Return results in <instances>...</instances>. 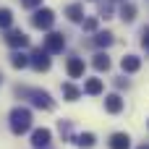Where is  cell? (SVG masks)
<instances>
[{
	"label": "cell",
	"mask_w": 149,
	"mask_h": 149,
	"mask_svg": "<svg viewBox=\"0 0 149 149\" xmlns=\"http://www.w3.org/2000/svg\"><path fill=\"white\" fill-rule=\"evenodd\" d=\"M10 65H13V68H26V65H29V55L13 52V55H10Z\"/></svg>",
	"instance_id": "ac0fdd59"
},
{
	"label": "cell",
	"mask_w": 149,
	"mask_h": 149,
	"mask_svg": "<svg viewBox=\"0 0 149 149\" xmlns=\"http://www.w3.org/2000/svg\"><path fill=\"white\" fill-rule=\"evenodd\" d=\"M5 42H8L10 47H26V45H29V37H26L21 29H10V31L5 34Z\"/></svg>",
	"instance_id": "52a82bcc"
},
{
	"label": "cell",
	"mask_w": 149,
	"mask_h": 149,
	"mask_svg": "<svg viewBox=\"0 0 149 149\" xmlns=\"http://www.w3.org/2000/svg\"><path fill=\"white\" fill-rule=\"evenodd\" d=\"M50 139H52L50 128H37V131L31 134V147L34 149H47L50 147Z\"/></svg>",
	"instance_id": "8992f818"
},
{
	"label": "cell",
	"mask_w": 149,
	"mask_h": 149,
	"mask_svg": "<svg viewBox=\"0 0 149 149\" xmlns=\"http://www.w3.org/2000/svg\"><path fill=\"white\" fill-rule=\"evenodd\" d=\"M63 47H65V37H63L60 31H50V34L45 37V50H47L50 55L63 52Z\"/></svg>",
	"instance_id": "5b68a950"
},
{
	"label": "cell",
	"mask_w": 149,
	"mask_h": 149,
	"mask_svg": "<svg viewBox=\"0 0 149 149\" xmlns=\"http://www.w3.org/2000/svg\"><path fill=\"white\" fill-rule=\"evenodd\" d=\"M39 3H42V0H21V5H24V8H37Z\"/></svg>",
	"instance_id": "603a6c76"
},
{
	"label": "cell",
	"mask_w": 149,
	"mask_h": 149,
	"mask_svg": "<svg viewBox=\"0 0 149 149\" xmlns=\"http://www.w3.org/2000/svg\"><path fill=\"white\" fill-rule=\"evenodd\" d=\"M65 71H68L71 79H81V76H84V60H81V58H68Z\"/></svg>",
	"instance_id": "ba28073f"
},
{
	"label": "cell",
	"mask_w": 149,
	"mask_h": 149,
	"mask_svg": "<svg viewBox=\"0 0 149 149\" xmlns=\"http://www.w3.org/2000/svg\"><path fill=\"white\" fill-rule=\"evenodd\" d=\"M60 136H63V141H73V123L71 120H60Z\"/></svg>",
	"instance_id": "e0dca14e"
},
{
	"label": "cell",
	"mask_w": 149,
	"mask_h": 149,
	"mask_svg": "<svg viewBox=\"0 0 149 149\" xmlns=\"http://www.w3.org/2000/svg\"><path fill=\"white\" fill-rule=\"evenodd\" d=\"M128 147H131V136L128 134H120L118 131V134L110 136V149H128Z\"/></svg>",
	"instance_id": "30bf717a"
},
{
	"label": "cell",
	"mask_w": 149,
	"mask_h": 149,
	"mask_svg": "<svg viewBox=\"0 0 149 149\" xmlns=\"http://www.w3.org/2000/svg\"><path fill=\"white\" fill-rule=\"evenodd\" d=\"M105 110L113 113V115H118V113L123 110V100H120V94H107V97H105Z\"/></svg>",
	"instance_id": "9c48e42d"
},
{
	"label": "cell",
	"mask_w": 149,
	"mask_h": 149,
	"mask_svg": "<svg viewBox=\"0 0 149 149\" xmlns=\"http://www.w3.org/2000/svg\"><path fill=\"white\" fill-rule=\"evenodd\" d=\"M84 92H86V94H100V92H102V81H100V79H89V81L84 84Z\"/></svg>",
	"instance_id": "ffe728a7"
},
{
	"label": "cell",
	"mask_w": 149,
	"mask_h": 149,
	"mask_svg": "<svg viewBox=\"0 0 149 149\" xmlns=\"http://www.w3.org/2000/svg\"><path fill=\"white\" fill-rule=\"evenodd\" d=\"M139 149H149V147H139Z\"/></svg>",
	"instance_id": "4316f807"
},
{
	"label": "cell",
	"mask_w": 149,
	"mask_h": 149,
	"mask_svg": "<svg viewBox=\"0 0 149 149\" xmlns=\"http://www.w3.org/2000/svg\"><path fill=\"white\" fill-rule=\"evenodd\" d=\"M63 97H65L68 102H76V100L81 97V92H79L73 84H63Z\"/></svg>",
	"instance_id": "d6986e66"
},
{
	"label": "cell",
	"mask_w": 149,
	"mask_h": 149,
	"mask_svg": "<svg viewBox=\"0 0 149 149\" xmlns=\"http://www.w3.org/2000/svg\"><path fill=\"white\" fill-rule=\"evenodd\" d=\"M141 45H144V50L149 52V29H144V37H141Z\"/></svg>",
	"instance_id": "d4e9b609"
},
{
	"label": "cell",
	"mask_w": 149,
	"mask_h": 149,
	"mask_svg": "<svg viewBox=\"0 0 149 149\" xmlns=\"http://www.w3.org/2000/svg\"><path fill=\"white\" fill-rule=\"evenodd\" d=\"M29 65H31L34 71H50V52L42 50V47H37V50L29 55Z\"/></svg>",
	"instance_id": "277c9868"
},
{
	"label": "cell",
	"mask_w": 149,
	"mask_h": 149,
	"mask_svg": "<svg viewBox=\"0 0 149 149\" xmlns=\"http://www.w3.org/2000/svg\"><path fill=\"white\" fill-rule=\"evenodd\" d=\"M31 128V113L26 110V107H13L10 110V131L16 134V136H21V134H26Z\"/></svg>",
	"instance_id": "7a4b0ae2"
},
{
	"label": "cell",
	"mask_w": 149,
	"mask_h": 149,
	"mask_svg": "<svg viewBox=\"0 0 149 149\" xmlns=\"http://www.w3.org/2000/svg\"><path fill=\"white\" fill-rule=\"evenodd\" d=\"M110 13H113V5H110V3H105V5H102V16H105V18H110Z\"/></svg>",
	"instance_id": "cb8c5ba5"
},
{
	"label": "cell",
	"mask_w": 149,
	"mask_h": 149,
	"mask_svg": "<svg viewBox=\"0 0 149 149\" xmlns=\"http://www.w3.org/2000/svg\"><path fill=\"white\" fill-rule=\"evenodd\" d=\"M92 42H94L97 47H110V45L115 42V37H113V31H97Z\"/></svg>",
	"instance_id": "4fadbf2b"
},
{
	"label": "cell",
	"mask_w": 149,
	"mask_h": 149,
	"mask_svg": "<svg viewBox=\"0 0 149 149\" xmlns=\"http://www.w3.org/2000/svg\"><path fill=\"white\" fill-rule=\"evenodd\" d=\"M84 29H86V31H94V29H97V18H86V21H84Z\"/></svg>",
	"instance_id": "7402d4cb"
},
{
	"label": "cell",
	"mask_w": 149,
	"mask_h": 149,
	"mask_svg": "<svg viewBox=\"0 0 149 149\" xmlns=\"http://www.w3.org/2000/svg\"><path fill=\"white\" fill-rule=\"evenodd\" d=\"M31 24H34L37 29H50V26L55 24V13H52L50 8H37L34 16H31Z\"/></svg>",
	"instance_id": "3957f363"
},
{
	"label": "cell",
	"mask_w": 149,
	"mask_h": 149,
	"mask_svg": "<svg viewBox=\"0 0 149 149\" xmlns=\"http://www.w3.org/2000/svg\"><path fill=\"white\" fill-rule=\"evenodd\" d=\"M16 94H21V97H29V100H31V105H34V107H39V110H52V107H55V100H52L47 92H42V89H26V86H16Z\"/></svg>",
	"instance_id": "6da1fadb"
},
{
	"label": "cell",
	"mask_w": 149,
	"mask_h": 149,
	"mask_svg": "<svg viewBox=\"0 0 149 149\" xmlns=\"http://www.w3.org/2000/svg\"><path fill=\"white\" fill-rule=\"evenodd\" d=\"M120 68H123L126 73H136V71L141 68V58H136V55H126V58L120 60Z\"/></svg>",
	"instance_id": "8fae6325"
},
{
	"label": "cell",
	"mask_w": 149,
	"mask_h": 149,
	"mask_svg": "<svg viewBox=\"0 0 149 149\" xmlns=\"http://www.w3.org/2000/svg\"><path fill=\"white\" fill-rule=\"evenodd\" d=\"M120 18H123L126 24H131V21L136 18V5H134V3H123V5H120Z\"/></svg>",
	"instance_id": "9a60e30c"
},
{
	"label": "cell",
	"mask_w": 149,
	"mask_h": 149,
	"mask_svg": "<svg viewBox=\"0 0 149 149\" xmlns=\"http://www.w3.org/2000/svg\"><path fill=\"white\" fill-rule=\"evenodd\" d=\"M0 84H3V73H0Z\"/></svg>",
	"instance_id": "484cf974"
},
{
	"label": "cell",
	"mask_w": 149,
	"mask_h": 149,
	"mask_svg": "<svg viewBox=\"0 0 149 149\" xmlns=\"http://www.w3.org/2000/svg\"><path fill=\"white\" fill-rule=\"evenodd\" d=\"M10 24H13V13L8 8H0V29H10Z\"/></svg>",
	"instance_id": "44dd1931"
},
{
	"label": "cell",
	"mask_w": 149,
	"mask_h": 149,
	"mask_svg": "<svg viewBox=\"0 0 149 149\" xmlns=\"http://www.w3.org/2000/svg\"><path fill=\"white\" fill-rule=\"evenodd\" d=\"M65 16H68L71 21H76V24L84 21V5H81V3H71V5L65 8Z\"/></svg>",
	"instance_id": "7c38bea8"
},
{
	"label": "cell",
	"mask_w": 149,
	"mask_h": 149,
	"mask_svg": "<svg viewBox=\"0 0 149 149\" xmlns=\"http://www.w3.org/2000/svg\"><path fill=\"white\" fill-rule=\"evenodd\" d=\"M92 65H94L97 71H107V68H110V58H107L105 52H97L94 60H92Z\"/></svg>",
	"instance_id": "2e32d148"
},
{
	"label": "cell",
	"mask_w": 149,
	"mask_h": 149,
	"mask_svg": "<svg viewBox=\"0 0 149 149\" xmlns=\"http://www.w3.org/2000/svg\"><path fill=\"white\" fill-rule=\"evenodd\" d=\"M73 141H76L81 149H92L94 144H97V136H94V134H79Z\"/></svg>",
	"instance_id": "5bb4252c"
}]
</instances>
